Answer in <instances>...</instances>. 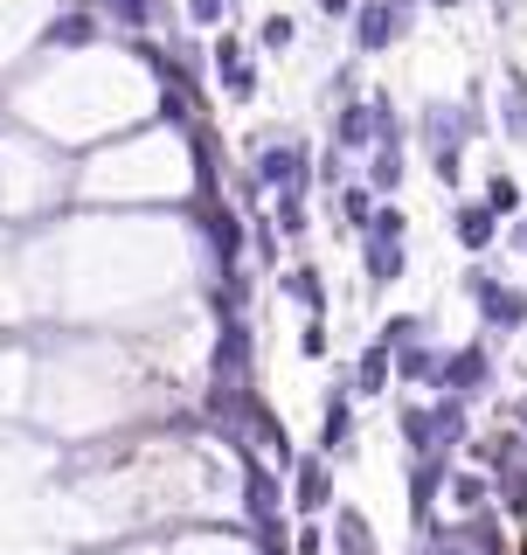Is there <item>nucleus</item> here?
I'll use <instances>...</instances> for the list:
<instances>
[{"label":"nucleus","instance_id":"1","mask_svg":"<svg viewBox=\"0 0 527 555\" xmlns=\"http://www.w3.org/2000/svg\"><path fill=\"white\" fill-rule=\"evenodd\" d=\"M396 430H402V451H410V459H459V444H472V403L465 396L402 403Z\"/></svg>","mask_w":527,"mask_h":555},{"label":"nucleus","instance_id":"2","mask_svg":"<svg viewBox=\"0 0 527 555\" xmlns=\"http://www.w3.org/2000/svg\"><path fill=\"white\" fill-rule=\"evenodd\" d=\"M250 181L264 188V195H312V181H320V160H312L306 139L292 132H271L250 146Z\"/></svg>","mask_w":527,"mask_h":555},{"label":"nucleus","instance_id":"3","mask_svg":"<svg viewBox=\"0 0 527 555\" xmlns=\"http://www.w3.org/2000/svg\"><path fill=\"white\" fill-rule=\"evenodd\" d=\"M396 139H402V118H396L389 91L347 98L340 112H333V146L340 153H375V146H396Z\"/></svg>","mask_w":527,"mask_h":555},{"label":"nucleus","instance_id":"4","mask_svg":"<svg viewBox=\"0 0 527 555\" xmlns=\"http://www.w3.org/2000/svg\"><path fill=\"white\" fill-rule=\"evenodd\" d=\"M459 292L472 299V312H479L486 334H520V326H527V292H520V285H506L500 264H486V257H479V264H465Z\"/></svg>","mask_w":527,"mask_h":555},{"label":"nucleus","instance_id":"5","mask_svg":"<svg viewBox=\"0 0 527 555\" xmlns=\"http://www.w3.org/2000/svg\"><path fill=\"white\" fill-rule=\"evenodd\" d=\"M479 132H486L479 83H472V98H465V104H424V112H416V139H424L430 160H445V153H465Z\"/></svg>","mask_w":527,"mask_h":555},{"label":"nucleus","instance_id":"6","mask_svg":"<svg viewBox=\"0 0 527 555\" xmlns=\"http://www.w3.org/2000/svg\"><path fill=\"white\" fill-rule=\"evenodd\" d=\"M416 28V0H361L355 8V56H382Z\"/></svg>","mask_w":527,"mask_h":555},{"label":"nucleus","instance_id":"7","mask_svg":"<svg viewBox=\"0 0 527 555\" xmlns=\"http://www.w3.org/2000/svg\"><path fill=\"white\" fill-rule=\"evenodd\" d=\"M500 389V361L486 340H465L445 354V382H437V396H465V403H479V396Z\"/></svg>","mask_w":527,"mask_h":555},{"label":"nucleus","instance_id":"8","mask_svg":"<svg viewBox=\"0 0 527 555\" xmlns=\"http://www.w3.org/2000/svg\"><path fill=\"white\" fill-rule=\"evenodd\" d=\"M320 451H326L333 465H347L361 451V438H355V382H347V375L333 382L326 403H320Z\"/></svg>","mask_w":527,"mask_h":555},{"label":"nucleus","instance_id":"9","mask_svg":"<svg viewBox=\"0 0 527 555\" xmlns=\"http://www.w3.org/2000/svg\"><path fill=\"white\" fill-rule=\"evenodd\" d=\"M451 473H459V459H410V528L416 534L437 528V500H445Z\"/></svg>","mask_w":527,"mask_h":555},{"label":"nucleus","instance_id":"10","mask_svg":"<svg viewBox=\"0 0 527 555\" xmlns=\"http://www.w3.org/2000/svg\"><path fill=\"white\" fill-rule=\"evenodd\" d=\"M292 507L306 514V520H320V514L340 507V493H333V459H326V451H312V459L292 465Z\"/></svg>","mask_w":527,"mask_h":555},{"label":"nucleus","instance_id":"11","mask_svg":"<svg viewBox=\"0 0 527 555\" xmlns=\"http://www.w3.org/2000/svg\"><path fill=\"white\" fill-rule=\"evenodd\" d=\"M208 63H216V83L230 91V104H257V63H250V49L236 42V28H222V35H216Z\"/></svg>","mask_w":527,"mask_h":555},{"label":"nucleus","instance_id":"12","mask_svg":"<svg viewBox=\"0 0 527 555\" xmlns=\"http://www.w3.org/2000/svg\"><path fill=\"white\" fill-rule=\"evenodd\" d=\"M451 236H459V250L486 257V250H493V243L506 236V222H500L486 202H459V208H451Z\"/></svg>","mask_w":527,"mask_h":555},{"label":"nucleus","instance_id":"13","mask_svg":"<svg viewBox=\"0 0 527 555\" xmlns=\"http://www.w3.org/2000/svg\"><path fill=\"white\" fill-rule=\"evenodd\" d=\"M208 375L216 382H250V320H222L216 354H208Z\"/></svg>","mask_w":527,"mask_h":555},{"label":"nucleus","instance_id":"14","mask_svg":"<svg viewBox=\"0 0 527 555\" xmlns=\"http://www.w3.org/2000/svg\"><path fill=\"white\" fill-rule=\"evenodd\" d=\"M402 271H410V243H389V236H361V278H368V292H389Z\"/></svg>","mask_w":527,"mask_h":555},{"label":"nucleus","instance_id":"15","mask_svg":"<svg viewBox=\"0 0 527 555\" xmlns=\"http://www.w3.org/2000/svg\"><path fill=\"white\" fill-rule=\"evenodd\" d=\"M98 35H104V22H98V8H91V0H69V8L56 14V22L42 28V42H49V49H91Z\"/></svg>","mask_w":527,"mask_h":555},{"label":"nucleus","instance_id":"16","mask_svg":"<svg viewBox=\"0 0 527 555\" xmlns=\"http://www.w3.org/2000/svg\"><path fill=\"white\" fill-rule=\"evenodd\" d=\"M445 354H451V347H437V340L402 347V354H396V382H402V389H430L437 396V382H445Z\"/></svg>","mask_w":527,"mask_h":555},{"label":"nucleus","instance_id":"17","mask_svg":"<svg viewBox=\"0 0 527 555\" xmlns=\"http://www.w3.org/2000/svg\"><path fill=\"white\" fill-rule=\"evenodd\" d=\"M500 139L506 146H527V69L520 63L500 69Z\"/></svg>","mask_w":527,"mask_h":555},{"label":"nucleus","instance_id":"18","mask_svg":"<svg viewBox=\"0 0 527 555\" xmlns=\"http://www.w3.org/2000/svg\"><path fill=\"white\" fill-rule=\"evenodd\" d=\"M347 382H355V396H389L396 389V347L368 340L355 354V369H347Z\"/></svg>","mask_w":527,"mask_h":555},{"label":"nucleus","instance_id":"19","mask_svg":"<svg viewBox=\"0 0 527 555\" xmlns=\"http://www.w3.org/2000/svg\"><path fill=\"white\" fill-rule=\"evenodd\" d=\"M326 534H333V555H382V542H375V520H368L361 507H333V520H326Z\"/></svg>","mask_w":527,"mask_h":555},{"label":"nucleus","instance_id":"20","mask_svg":"<svg viewBox=\"0 0 527 555\" xmlns=\"http://www.w3.org/2000/svg\"><path fill=\"white\" fill-rule=\"evenodd\" d=\"M278 292H285L292 306H306V320H320V312H326V278H320V264H292V271H278Z\"/></svg>","mask_w":527,"mask_h":555},{"label":"nucleus","instance_id":"21","mask_svg":"<svg viewBox=\"0 0 527 555\" xmlns=\"http://www.w3.org/2000/svg\"><path fill=\"white\" fill-rule=\"evenodd\" d=\"M98 14H112L118 28H167L173 22V8L167 0H91Z\"/></svg>","mask_w":527,"mask_h":555},{"label":"nucleus","instance_id":"22","mask_svg":"<svg viewBox=\"0 0 527 555\" xmlns=\"http://www.w3.org/2000/svg\"><path fill=\"white\" fill-rule=\"evenodd\" d=\"M333 208H340V230L347 236H368V222H375V188H368V181H347L340 188V195H333Z\"/></svg>","mask_w":527,"mask_h":555},{"label":"nucleus","instance_id":"23","mask_svg":"<svg viewBox=\"0 0 527 555\" xmlns=\"http://www.w3.org/2000/svg\"><path fill=\"white\" fill-rule=\"evenodd\" d=\"M361 173H368V188H375V195H396L402 173H410V160H402V139H396V146H375Z\"/></svg>","mask_w":527,"mask_h":555},{"label":"nucleus","instance_id":"24","mask_svg":"<svg viewBox=\"0 0 527 555\" xmlns=\"http://www.w3.org/2000/svg\"><path fill=\"white\" fill-rule=\"evenodd\" d=\"M430 334H437L430 312H396V320H382V326H375V340H382V347H396V354H402V347H416V340H430Z\"/></svg>","mask_w":527,"mask_h":555},{"label":"nucleus","instance_id":"25","mask_svg":"<svg viewBox=\"0 0 527 555\" xmlns=\"http://www.w3.org/2000/svg\"><path fill=\"white\" fill-rule=\"evenodd\" d=\"M479 202H486V208H493V216H500V222H514L527 195H520V181H514V173H493V181H486V195H479Z\"/></svg>","mask_w":527,"mask_h":555},{"label":"nucleus","instance_id":"26","mask_svg":"<svg viewBox=\"0 0 527 555\" xmlns=\"http://www.w3.org/2000/svg\"><path fill=\"white\" fill-rule=\"evenodd\" d=\"M271 222L285 236H306L312 230V216H306V195H271Z\"/></svg>","mask_w":527,"mask_h":555},{"label":"nucleus","instance_id":"27","mask_svg":"<svg viewBox=\"0 0 527 555\" xmlns=\"http://www.w3.org/2000/svg\"><path fill=\"white\" fill-rule=\"evenodd\" d=\"M181 14H188V22H195V28H230V14H236V0H181Z\"/></svg>","mask_w":527,"mask_h":555},{"label":"nucleus","instance_id":"28","mask_svg":"<svg viewBox=\"0 0 527 555\" xmlns=\"http://www.w3.org/2000/svg\"><path fill=\"white\" fill-rule=\"evenodd\" d=\"M257 42L278 56V49H292V42H298V22H292V14H264V22H257Z\"/></svg>","mask_w":527,"mask_h":555},{"label":"nucleus","instance_id":"29","mask_svg":"<svg viewBox=\"0 0 527 555\" xmlns=\"http://www.w3.org/2000/svg\"><path fill=\"white\" fill-rule=\"evenodd\" d=\"M368 236H389V243H410V216H402L396 202L375 208V222H368Z\"/></svg>","mask_w":527,"mask_h":555},{"label":"nucleus","instance_id":"30","mask_svg":"<svg viewBox=\"0 0 527 555\" xmlns=\"http://www.w3.org/2000/svg\"><path fill=\"white\" fill-rule=\"evenodd\" d=\"M278 236H285V230H278L271 216H250V250H257V264H278Z\"/></svg>","mask_w":527,"mask_h":555},{"label":"nucleus","instance_id":"31","mask_svg":"<svg viewBox=\"0 0 527 555\" xmlns=\"http://www.w3.org/2000/svg\"><path fill=\"white\" fill-rule=\"evenodd\" d=\"M347 160H355V153L326 146V153H320V188H333V195H340V188H347V173H355V167H347Z\"/></svg>","mask_w":527,"mask_h":555},{"label":"nucleus","instance_id":"32","mask_svg":"<svg viewBox=\"0 0 527 555\" xmlns=\"http://www.w3.org/2000/svg\"><path fill=\"white\" fill-rule=\"evenodd\" d=\"M298 354H306V361H326V354H333L326 320H306V326H298Z\"/></svg>","mask_w":527,"mask_h":555},{"label":"nucleus","instance_id":"33","mask_svg":"<svg viewBox=\"0 0 527 555\" xmlns=\"http://www.w3.org/2000/svg\"><path fill=\"white\" fill-rule=\"evenodd\" d=\"M333 548V534L320 528V520H298V534H292V555H326Z\"/></svg>","mask_w":527,"mask_h":555},{"label":"nucleus","instance_id":"34","mask_svg":"<svg viewBox=\"0 0 527 555\" xmlns=\"http://www.w3.org/2000/svg\"><path fill=\"white\" fill-rule=\"evenodd\" d=\"M355 8H361V0H320L326 22H355Z\"/></svg>","mask_w":527,"mask_h":555},{"label":"nucleus","instance_id":"35","mask_svg":"<svg viewBox=\"0 0 527 555\" xmlns=\"http://www.w3.org/2000/svg\"><path fill=\"white\" fill-rule=\"evenodd\" d=\"M506 250L527 257V216H520V222H506Z\"/></svg>","mask_w":527,"mask_h":555},{"label":"nucleus","instance_id":"36","mask_svg":"<svg viewBox=\"0 0 527 555\" xmlns=\"http://www.w3.org/2000/svg\"><path fill=\"white\" fill-rule=\"evenodd\" d=\"M430 8H437V14H459V8H472V0H430Z\"/></svg>","mask_w":527,"mask_h":555}]
</instances>
